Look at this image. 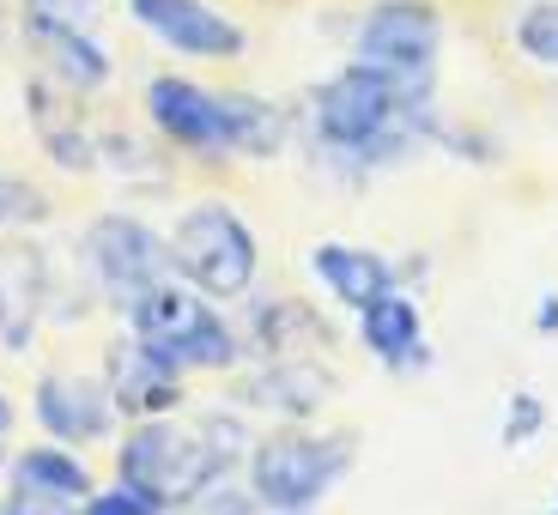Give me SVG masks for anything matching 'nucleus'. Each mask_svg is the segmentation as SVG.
<instances>
[{"label":"nucleus","mask_w":558,"mask_h":515,"mask_svg":"<svg viewBox=\"0 0 558 515\" xmlns=\"http://www.w3.org/2000/svg\"><path fill=\"white\" fill-rule=\"evenodd\" d=\"M304 115L316 158L347 182H371L377 170L407 164L413 152L437 146V127H444L432 85L389 79L364 61H347L310 85Z\"/></svg>","instance_id":"f257e3e1"},{"label":"nucleus","mask_w":558,"mask_h":515,"mask_svg":"<svg viewBox=\"0 0 558 515\" xmlns=\"http://www.w3.org/2000/svg\"><path fill=\"white\" fill-rule=\"evenodd\" d=\"M140 110L170 152L195 164H274L292 152V122L274 98H255L238 85H201L189 73H153L140 85Z\"/></svg>","instance_id":"f03ea898"},{"label":"nucleus","mask_w":558,"mask_h":515,"mask_svg":"<svg viewBox=\"0 0 558 515\" xmlns=\"http://www.w3.org/2000/svg\"><path fill=\"white\" fill-rule=\"evenodd\" d=\"M116 486L140 491L153 510L177 515L195 510L219 479H238L243 461H231L207 431L195 425V413H165V418H134L116 431V455H110Z\"/></svg>","instance_id":"7ed1b4c3"},{"label":"nucleus","mask_w":558,"mask_h":515,"mask_svg":"<svg viewBox=\"0 0 558 515\" xmlns=\"http://www.w3.org/2000/svg\"><path fill=\"white\" fill-rule=\"evenodd\" d=\"M359 467V431H328L316 418L304 425H267L243 455V486L262 498L267 515H322L328 498Z\"/></svg>","instance_id":"20e7f679"},{"label":"nucleus","mask_w":558,"mask_h":515,"mask_svg":"<svg viewBox=\"0 0 558 515\" xmlns=\"http://www.w3.org/2000/svg\"><path fill=\"white\" fill-rule=\"evenodd\" d=\"M122 328L134 340H146L182 377H238L243 364H250L238 316L225 304H213V297H201L195 285H182L177 273L146 285L122 309Z\"/></svg>","instance_id":"39448f33"},{"label":"nucleus","mask_w":558,"mask_h":515,"mask_svg":"<svg viewBox=\"0 0 558 515\" xmlns=\"http://www.w3.org/2000/svg\"><path fill=\"white\" fill-rule=\"evenodd\" d=\"M165 237H170V273L182 285H195L201 297L238 309L255 292V279H262V237H255V224L231 200L213 195V200L182 207Z\"/></svg>","instance_id":"423d86ee"},{"label":"nucleus","mask_w":558,"mask_h":515,"mask_svg":"<svg viewBox=\"0 0 558 515\" xmlns=\"http://www.w3.org/2000/svg\"><path fill=\"white\" fill-rule=\"evenodd\" d=\"M80 267H85V279H92V297L122 316L146 285L170 279V237L146 219V212L110 207V212H98V219H85Z\"/></svg>","instance_id":"0eeeda50"},{"label":"nucleus","mask_w":558,"mask_h":515,"mask_svg":"<svg viewBox=\"0 0 558 515\" xmlns=\"http://www.w3.org/2000/svg\"><path fill=\"white\" fill-rule=\"evenodd\" d=\"M444 56V13L432 0H371L352 25V61L407 85H432Z\"/></svg>","instance_id":"6e6552de"},{"label":"nucleus","mask_w":558,"mask_h":515,"mask_svg":"<svg viewBox=\"0 0 558 515\" xmlns=\"http://www.w3.org/2000/svg\"><path fill=\"white\" fill-rule=\"evenodd\" d=\"M231 382V406H243L250 418H267V425H304L322 406L340 394L335 364L322 352H298V358H255L243 364Z\"/></svg>","instance_id":"1a4fd4ad"},{"label":"nucleus","mask_w":558,"mask_h":515,"mask_svg":"<svg viewBox=\"0 0 558 515\" xmlns=\"http://www.w3.org/2000/svg\"><path fill=\"white\" fill-rule=\"evenodd\" d=\"M19 37H25V49L37 56V73L43 79H56L61 91H73V98H98V91H110L116 61H110V49L92 37L85 19L49 13V7H19Z\"/></svg>","instance_id":"9d476101"},{"label":"nucleus","mask_w":558,"mask_h":515,"mask_svg":"<svg viewBox=\"0 0 558 515\" xmlns=\"http://www.w3.org/2000/svg\"><path fill=\"white\" fill-rule=\"evenodd\" d=\"M31 425L49 443L98 449V443H116L122 413H116L110 382L98 370H43L37 389H31Z\"/></svg>","instance_id":"9b49d317"},{"label":"nucleus","mask_w":558,"mask_h":515,"mask_svg":"<svg viewBox=\"0 0 558 515\" xmlns=\"http://www.w3.org/2000/svg\"><path fill=\"white\" fill-rule=\"evenodd\" d=\"M128 19L177 61H243L250 56V30L225 7H213V0H128Z\"/></svg>","instance_id":"f8f14e48"},{"label":"nucleus","mask_w":558,"mask_h":515,"mask_svg":"<svg viewBox=\"0 0 558 515\" xmlns=\"http://www.w3.org/2000/svg\"><path fill=\"white\" fill-rule=\"evenodd\" d=\"M98 377L110 382V401L122 413V425L134 418H165V413H182L189 406V377L170 370L146 340H134L128 328H116V340L104 346L98 358Z\"/></svg>","instance_id":"ddd939ff"},{"label":"nucleus","mask_w":558,"mask_h":515,"mask_svg":"<svg viewBox=\"0 0 558 515\" xmlns=\"http://www.w3.org/2000/svg\"><path fill=\"white\" fill-rule=\"evenodd\" d=\"M352 340L364 346V358H377L389 377H425L432 370V340H425V309H418V292L407 285H389L371 304L352 309Z\"/></svg>","instance_id":"4468645a"},{"label":"nucleus","mask_w":558,"mask_h":515,"mask_svg":"<svg viewBox=\"0 0 558 515\" xmlns=\"http://www.w3.org/2000/svg\"><path fill=\"white\" fill-rule=\"evenodd\" d=\"M243 352L255 358H298V352H335V321L298 292H250L238 304Z\"/></svg>","instance_id":"2eb2a0df"},{"label":"nucleus","mask_w":558,"mask_h":515,"mask_svg":"<svg viewBox=\"0 0 558 515\" xmlns=\"http://www.w3.org/2000/svg\"><path fill=\"white\" fill-rule=\"evenodd\" d=\"M304 267L322 292H328V304H340V309H359L395 285V255L371 249V243H340V237L310 243Z\"/></svg>","instance_id":"dca6fc26"},{"label":"nucleus","mask_w":558,"mask_h":515,"mask_svg":"<svg viewBox=\"0 0 558 515\" xmlns=\"http://www.w3.org/2000/svg\"><path fill=\"white\" fill-rule=\"evenodd\" d=\"M25 110H31V127H37L43 158L56 170H68V176H92L98 170V134L73 115V91H61L56 79H31Z\"/></svg>","instance_id":"f3484780"},{"label":"nucleus","mask_w":558,"mask_h":515,"mask_svg":"<svg viewBox=\"0 0 558 515\" xmlns=\"http://www.w3.org/2000/svg\"><path fill=\"white\" fill-rule=\"evenodd\" d=\"M0 486H19V491H31V498H49V503L80 510V503L98 491V474H92L85 449H68V443H49V437H43V443L13 449Z\"/></svg>","instance_id":"a211bd4d"},{"label":"nucleus","mask_w":558,"mask_h":515,"mask_svg":"<svg viewBox=\"0 0 558 515\" xmlns=\"http://www.w3.org/2000/svg\"><path fill=\"white\" fill-rule=\"evenodd\" d=\"M43 297H49V279H43V249L37 243L0 249V346L7 352L31 346V328H37Z\"/></svg>","instance_id":"6ab92c4d"},{"label":"nucleus","mask_w":558,"mask_h":515,"mask_svg":"<svg viewBox=\"0 0 558 515\" xmlns=\"http://www.w3.org/2000/svg\"><path fill=\"white\" fill-rule=\"evenodd\" d=\"M510 42H517L522 61L558 73V0H529L517 13V25H510Z\"/></svg>","instance_id":"aec40b11"},{"label":"nucleus","mask_w":558,"mask_h":515,"mask_svg":"<svg viewBox=\"0 0 558 515\" xmlns=\"http://www.w3.org/2000/svg\"><path fill=\"white\" fill-rule=\"evenodd\" d=\"M546 425H553V406H546L534 389H510V401H504V418H498V443L517 455V449L534 443V437H546Z\"/></svg>","instance_id":"412c9836"},{"label":"nucleus","mask_w":558,"mask_h":515,"mask_svg":"<svg viewBox=\"0 0 558 515\" xmlns=\"http://www.w3.org/2000/svg\"><path fill=\"white\" fill-rule=\"evenodd\" d=\"M49 219V195L37 182L0 170V231H25V224H43Z\"/></svg>","instance_id":"4be33fe9"},{"label":"nucleus","mask_w":558,"mask_h":515,"mask_svg":"<svg viewBox=\"0 0 558 515\" xmlns=\"http://www.w3.org/2000/svg\"><path fill=\"white\" fill-rule=\"evenodd\" d=\"M437 152H449V158H468V164H498V139L492 134H480V127H456V122H444L437 127Z\"/></svg>","instance_id":"5701e85b"},{"label":"nucleus","mask_w":558,"mask_h":515,"mask_svg":"<svg viewBox=\"0 0 558 515\" xmlns=\"http://www.w3.org/2000/svg\"><path fill=\"white\" fill-rule=\"evenodd\" d=\"M189 515H267V510H262V498H255V491L243 486V474H238V479H219V486H213Z\"/></svg>","instance_id":"b1692460"},{"label":"nucleus","mask_w":558,"mask_h":515,"mask_svg":"<svg viewBox=\"0 0 558 515\" xmlns=\"http://www.w3.org/2000/svg\"><path fill=\"white\" fill-rule=\"evenodd\" d=\"M80 515H165V510H153V503L140 498V491H128V486H98L80 503Z\"/></svg>","instance_id":"393cba45"},{"label":"nucleus","mask_w":558,"mask_h":515,"mask_svg":"<svg viewBox=\"0 0 558 515\" xmlns=\"http://www.w3.org/2000/svg\"><path fill=\"white\" fill-rule=\"evenodd\" d=\"M0 515H80V510H68V503H49V498H31V491L7 486V491H0Z\"/></svg>","instance_id":"a878e982"},{"label":"nucleus","mask_w":558,"mask_h":515,"mask_svg":"<svg viewBox=\"0 0 558 515\" xmlns=\"http://www.w3.org/2000/svg\"><path fill=\"white\" fill-rule=\"evenodd\" d=\"M425 279H432V255H425V249H418V255L407 249L401 261H395V285H407V292H418Z\"/></svg>","instance_id":"bb28decb"},{"label":"nucleus","mask_w":558,"mask_h":515,"mask_svg":"<svg viewBox=\"0 0 558 515\" xmlns=\"http://www.w3.org/2000/svg\"><path fill=\"white\" fill-rule=\"evenodd\" d=\"M534 334H541V340H558V292H541V297H534Z\"/></svg>","instance_id":"cd10ccee"},{"label":"nucleus","mask_w":558,"mask_h":515,"mask_svg":"<svg viewBox=\"0 0 558 515\" xmlns=\"http://www.w3.org/2000/svg\"><path fill=\"white\" fill-rule=\"evenodd\" d=\"M19 7H49V13H73V19H92L98 0H19Z\"/></svg>","instance_id":"c85d7f7f"},{"label":"nucleus","mask_w":558,"mask_h":515,"mask_svg":"<svg viewBox=\"0 0 558 515\" xmlns=\"http://www.w3.org/2000/svg\"><path fill=\"white\" fill-rule=\"evenodd\" d=\"M13 431H19V401L0 389V437H13Z\"/></svg>","instance_id":"c756f323"},{"label":"nucleus","mask_w":558,"mask_h":515,"mask_svg":"<svg viewBox=\"0 0 558 515\" xmlns=\"http://www.w3.org/2000/svg\"><path fill=\"white\" fill-rule=\"evenodd\" d=\"M7 461H13V437H0V474H7Z\"/></svg>","instance_id":"7c9ffc66"},{"label":"nucleus","mask_w":558,"mask_h":515,"mask_svg":"<svg viewBox=\"0 0 558 515\" xmlns=\"http://www.w3.org/2000/svg\"><path fill=\"white\" fill-rule=\"evenodd\" d=\"M534 515H558V498H553V503H546V510H534Z\"/></svg>","instance_id":"2f4dec72"}]
</instances>
